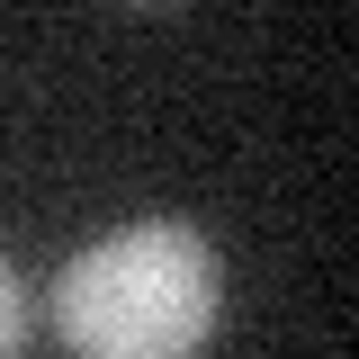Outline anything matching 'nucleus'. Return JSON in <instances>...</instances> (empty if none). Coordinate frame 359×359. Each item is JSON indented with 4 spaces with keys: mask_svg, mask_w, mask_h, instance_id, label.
<instances>
[{
    "mask_svg": "<svg viewBox=\"0 0 359 359\" xmlns=\"http://www.w3.org/2000/svg\"><path fill=\"white\" fill-rule=\"evenodd\" d=\"M216 252L180 216H144L99 233L54 278V332L81 359H198L216 332Z\"/></svg>",
    "mask_w": 359,
    "mask_h": 359,
    "instance_id": "f257e3e1",
    "label": "nucleus"
},
{
    "mask_svg": "<svg viewBox=\"0 0 359 359\" xmlns=\"http://www.w3.org/2000/svg\"><path fill=\"white\" fill-rule=\"evenodd\" d=\"M18 341H27V278L0 261V359H18Z\"/></svg>",
    "mask_w": 359,
    "mask_h": 359,
    "instance_id": "f03ea898",
    "label": "nucleus"
}]
</instances>
